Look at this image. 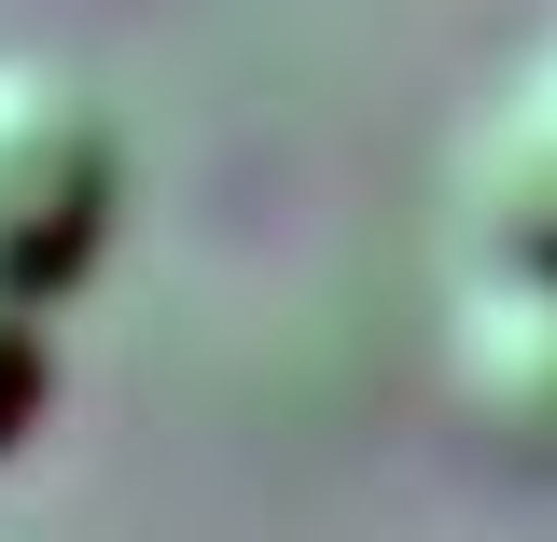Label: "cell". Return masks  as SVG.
Returning a JSON list of instances; mask_svg holds the SVG:
<instances>
[{
  "label": "cell",
  "instance_id": "cell-2",
  "mask_svg": "<svg viewBox=\"0 0 557 542\" xmlns=\"http://www.w3.org/2000/svg\"><path fill=\"white\" fill-rule=\"evenodd\" d=\"M446 404L487 459L557 474V265H460L446 292Z\"/></svg>",
  "mask_w": 557,
  "mask_h": 542
},
{
  "label": "cell",
  "instance_id": "cell-4",
  "mask_svg": "<svg viewBox=\"0 0 557 542\" xmlns=\"http://www.w3.org/2000/svg\"><path fill=\"white\" fill-rule=\"evenodd\" d=\"M42 390H57V335H42V292H14V278H0V459L28 445Z\"/></svg>",
  "mask_w": 557,
  "mask_h": 542
},
{
  "label": "cell",
  "instance_id": "cell-3",
  "mask_svg": "<svg viewBox=\"0 0 557 542\" xmlns=\"http://www.w3.org/2000/svg\"><path fill=\"white\" fill-rule=\"evenodd\" d=\"M446 223H460V265H557V42L460 126Z\"/></svg>",
  "mask_w": 557,
  "mask_h": 542
},
{
  "label": "cell",
  "instance_id": "cell-1",
  "mask_svg": "<svg viewBox=\"0 0 557 542\" xmlns=\"http://www.w3.org/2000/svg\"><path fill=\"white\" fill-rule=\"evenodd\" d=\"M126 223V126L57 56H0V278L70 292Z\"/></svg>",
  "mask_w": 557,
  "mask_h": 542
}]
</instances>
